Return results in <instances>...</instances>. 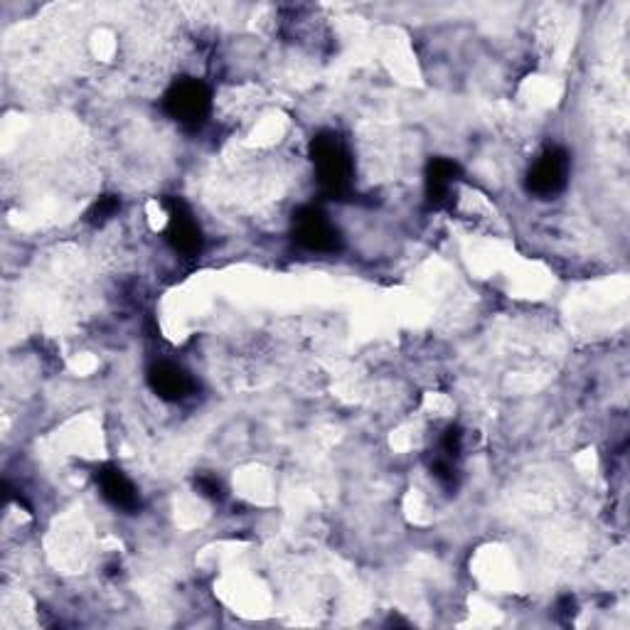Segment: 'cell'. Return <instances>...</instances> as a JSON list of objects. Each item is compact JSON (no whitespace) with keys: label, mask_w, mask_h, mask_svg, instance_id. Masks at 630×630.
Listing matches in <instances>:
<instances>
[{"label":"cell","mask_w":630,"mask_h":630,"mask_svg":"<svg viewBox=\"0 0 630 630\" xmlns=\"http://www.w3.org/2000/svg\"><path fill=\"white\" fill-rule=\"evenodd\" d=\"M311 158L323 193L331 197H345L353 190L355 163L350 156V148L335 131H323L313 138Z\"/></svg>","instance_id":"6da1fadb"},{"label":"cell","mask_w":630,"mask_h":630,"mask_svg":"<svg viewBox=\"0 0 630 630\" xmlns=\"http://www.w3.org/2000/svg\"><path fill=\"white\" fill-rule=\"evenodd\" d=\"M163 109L180 126L200 128L207 121L209 109H213V95L200 79H178L163 97Z\"/></svg>","instance_id":"7a4b0ae2"},{"label":"cell","mask_w":630,"mask_h":630,"mask_svg":"<svg viewBox=\"0 0 630 630\" xmlns=\"http://www.w3.org/2000/svg\"><path fill=\"white\" fill-rule=\"evenodd\" d=\"M569 170H571V160L564 148H547L544 154L537 156V160L532 163V168L528 173V190L537 197H554L567 188L569 183Z\"/></svg>","instance_id":"3957f363"},{"label":"cell","mask_w":630,"mask_h":630,"mask_svg":"<svg viewBox=\"0 0 630 630\" xmlns=\"http://www.w3.org/2000/svg\"><path fill=\"white\" fill-rule=\"evenodd\" d=\"M168 244L175 254H180L183 259H195L203 254L205 237L203 227L197 217L190 213V207L185 205L178 197L168 200Z\"/></svg>","instance_id":"277c9868"},{"label":"cell","mask_w":630,"mask_h":630,"mask_svg":"<svg viewBox=\"0 0 630 630\" xmlns=\"http://www.w3.org/2000/svg\"><path fill=\"white\" fill-rule=\"evenodd\" d=\"M294 239L303 249L331 254L341 249V235L333 222L318 207H303L294 217Z\"/></svg>","instance_id":"5b68a950"},{"label":"cell","mask_w":630,"mask_h":630,"mask_svg":"<svg viewBox=\"0 0 630 630\" xmlns=\"http://www.w3.org/2000/svg\"><path fill=\"white\" fill-rule=\"evenodd\" d=\"M97 485L101 490V498L116 510L136 512L138 508H141V495H138V488L134 485L131 478L119 469V465H101V469L97 471Z\"/></svg>","instance_id":"8992f818"},{"label":"cell","mask_w":630,"mask_h":630,"mask_svg":"<svg viewBox=\"0 0 630 630\" xmlns=\"http://www.w3.org/2000/svg\"><path fill=\"white\" fill-rule=\"evenodd\" d=\"M148 384L160 400L183 402L195 392V380L183 367L173 363H158L148 370Z\"/></svg>","instance_id":"52a82bcc"},{"label":"cell","mask_w":630,"mask_h":630,"mask_svg":"<svg viewBox=\"0 0 630 630\" xmlns=\"http://www.w3.org/2000/svg\"><path fill=\"white\" fill-rule=\"evenodd\" d=\"M461 178V166L456 160L434 158L426 168V197L434 207L446 205L451 200L456 183Z\"/></svg>","instance_id":"ba28073f"},{"label":"cell","mask_w":630,"mask_h":630,"mask_svg":"<svg viewBox=\"0 0 630 630\" xmlns=\"http://www.w3.org/2000/svg\"><path fill=\"white\" fill-rule=\"evenodd\" d=\"M119 197L116 195H101L99 200L95 203V207L89 209L87 213V219L91 222V225H104V222H109L116 213H119Z\"/></svg>","instance_id":"9c48e42d"},{"label":"cell","mask_w":630,"mask_h":630,"mask_svg":"<svg viewBox=\"0 0 630 630\" xmlns=\"http://www.w3.org/2000/svg\"><path fill=\"white\" fill-rule=\"evenodd\" d=\"M195 485L209 500H222V498H225V488H222V483L217 481L215 475H197Z\"/></svg>","instance_id":"30bf717a"}]
</instances>
